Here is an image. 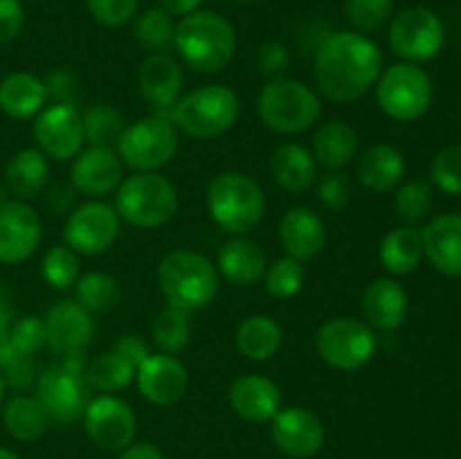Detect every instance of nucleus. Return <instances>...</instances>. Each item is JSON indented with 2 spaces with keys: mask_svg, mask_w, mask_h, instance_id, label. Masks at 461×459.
<instances>
[{
  "mask_svg": "<svg viewBox=\"0 0 461 459\" xmlns=\"http://www.w3.org/2000/svg\"><path fill=\"white\" fill-rule=\"evenodd\" d=\"M381 72V50L360 32L329 34L315 52V84L331 102H356L376 84Z\"/></svg>",
  "mask_w": 461,
  "mask_h": 459,
  "instance_id": "nucleus-1",
  "label": "nucleus"
},
{
  "mask_svg": "<svg viewBox=\"0 0 461 459\" xmlns=\"http://www.w3.org/2000/svg\"><path fill=\"white\" fill-rule=\"evenodd\" d=\"M174 48L180 58L201 75L228 68L237 50V34L230 21L214 12H192L176 25Z\"/></svg>",
  "mask_w": 461,
  "mask_h": 459,
  "instance_id": "nucleus-2",
  "label": "nucleus"
},
{
  "mask_svg": "<svg viewBox=\"0 0 461 459\" xmlns=\"http://www.w3.org/2000/svg\"><path fill=\"white\" fill-rule=\"evenodd\" d=\"M207 212L223 232L243 237L264 219V189L248 174L225 171L216 176L207 187Z\"/></svg>",
  "mask_w": 461,
  "mask_h": 459,
  "instance_id": "nucleus-3",
  "label": "nucleus"
},
{
  "mask_svg": "<svg viewBox=\"0 0 461 459\" xmlns=\"http://www.w3.org/2000/svg\"><path fill=\"white\" fill-rule=\"evenodd\" d=\"M158 284L169 306L183 310L205 309L219 292V273L205 255L194 250H174L158 266Z\"/></svg>",
  "mask_w": 461,
  "mask_h": 459,
  "instance_id": "nucleus-4",
  "label": "nucleus"
},
{
  "mask_svg": "<svg viewBox=\"0 0 461 459\" xmlns=\"http://www.w3.org/2000/svg\"><path fill=\"white\" fill-rule=\"evenodd\" d=\"M84 351L63 356L61 363L43 369L36 381V399L48 412L50 421L75 423L84 417L90 403V382L86 378Z\"/></svg>",
  "mask_w": 461,
  "mask_h": 459,
  "instance_id": "nucleus-5",
  "label": "nucleus"
},
{
  "mask_svg": "<svg viewBox=\"0 0 461 459\" xmlns=\"http://www.w3.org/2000/svg\"><path fill=\"white\" fill-rule=\"evenodd\" d=\"M115 212L135 228H160L178 212V192L156 171H138L115 189Z\"/></svg>",
  "mask_w": 461,
  "mask_h": 459,
  "instance_id": "nucleus-6",
  "label": "nucleus"
},
{
  "mask_svg": "<svg viewBox=\"0 0 461 459\" xmlns=\"http://www.w3.org/2000/svg\"><path fill=\"white\" fill-rule=\"evenodd\" d=\"M239 117V97L223 84H207L180 97L171 108V124L196 140L223 135Z\"/></svg>",
  "mask_w": 461,
  "mask_h": 459,
  "instance_id": "nucleus-7",
  "label": "nucleus"
},
{
  "mask_svg": "<svg viewBox=\"0 0 461 459\" xmlns=\"http://www.w3.org/2000/svg\"><path fill=\"white\" fill-rule=\"evenodd\" d=\"M261 122L275 133L295 135L311 129L322 112L318 93L297 79H273L257 97Z\"/></svg>",
  "mask_w": 461,
  "mask_h": 459,
  "instance_id": "nucleus-8",
  "label": "nucleus"
},
{
  "mask_svg": "<svg viewBox=\"0 0 461 459\" xmlns=\"http://www.w3.org/2000/svg\"><path fill=\"white\" fill-rule=\"evenodd\" d=\"M376 99L383 112L392 120L414 122L426 115L430 108L432 81L417 63H394L378 76Z\"/></svg>",
  "mask_w": 461,
  "mask_h": 459,
  "instance_id": "nucleus-9",
  "label": "nucleus"
},
{
  "mask_svg": "<svg viewBox=\"0 0 461 459\" xmlns=\"http://www.w3.org/2000/svg\"><path fill=\"white\" fill-rule=\"evenodd\" d=\"M376 333L367 322L356 318H331L315 333L320 358L342 372L365 367L376 354Z\"/></svg>",
  "mask_w": 461,
  "mask_h": 459,
  "instance_id": "nucleus-10",
  "label": "nucleus"
},
{
  "mask_svg": "<svg viewBox=\"0 0 461 459\" xmlns=\"http://www.w3.org/2000/svg\"><path fill=\"white\" fill-rule=\"evenodd\" d=\"M178 151V135L167 117L153 115L126 126L117 142V156L135 171H156L169 165Z\"/></svg>",
  "mask_w": 461,
  "mask_h": 459,
  "instance_id": "nucleus-11",
  "label": "nucleus"
},
{
  "mask_svg": "<svg viewBox=\"0 0 461 459\" xmlns=\"http://www.w3.org/2000/svg\"><path fill=\"white\" fill-rule=\"evenodd\" d=\"M446 30L432 9L408 7L396 14L390 25V45L396 57L408 63H423L441 52Z\"/></svg>",
  "mask_w": 461,
  "mask_h": 459,
  "instance_id": "nucleus-12",
  "label": "nucleus"
},
{
  "mask_svg": "<svg viewBox=\"0 0 461 459\" xmlns=\"http://www.w3.org/2000/svg\"><path fill=\"white\" fill-rule=\"evenodd\" d=\"M120 234V216L115 207L90 201L77 207L66 220V246L79 255H102L115 243Z\"/></svg>",
  "mask_w": 461,
  "mask_h": 459,
  "instance_id": "nucleus-13",
  "label": "nucleus"
},
{
  "mask_svg": "<svg viewBox=\"0 0 461 459\" xmlns=\"http://www.w3.org/2000/svg\"><path fill=\"white\" fill-rule=\"evenodd\" d=\"M81 418H84L86 432L93 444L102 450H111V453H120L126 446L133 444L135 432H138L133 410L120 396L104 394L90 399Z\"/></svg>",
  "mask_w": 461,
  "mask_h": 459,
  "instance_id": "nucleus-14",
  "label": "nucleus"
},
{
  "mask_svg": "<svg viewBox=\"0 0 461 459\" xmlns=\"http://www.w3.org/2000/svg\"><path fill=\"white\" fill-rule=\"evenodd\" d=\"M34 140L39 151L52 160H72L84 148V117L75 106H52L43 108L34 122Z\"/></svg>",
  "mask_w": 461,
  "mask_h": 459,
  "instance_id": "nucleus-15",
  "label": "nucleus"
},
{
  "mask_svg": "<svg viewBox=\"0 0 461 459\" xmlns=\"http://www.w3.org/2000/svg\"><path fill=\"white\" fill-rule=\"evenodd\" d=\"M41 219L25 201L0 202V264L30 259L41 243Z\"/></svg>",
  "mask_w": 461,
  "mask_h": 459,
  "instance_id": "nucleus-16",
  "label": "nucleus"
},
{
  "mask_svg": "<svg viewBox=\"0 0 461 459\" xmlns=\"http://www.w3.org/2000/svg\"><path fill=\"white\" fill-rule=\"evenodd\" d=\"M45 346L59 356L84 351L95 336L93 315L77 300H59L43 315Z\"/></svg>",
  "mask_w": 461,
  "mask_h": 459,
  "instance_id": "nucleus-17",
  "label": "nucleus"
},
{
  "mask_svg": "<svg viewBox=\"0 0 461 459\" xmlns=\"http://www.w3.org/2000/svg\"><path fill=\"white\" fill-rule=\"evenodd\" d=\"M275 446L284 454L293 459H309L320 453L324 446V426L306 408H284L273 417V428H270Z\"/></svg>",
  "mask_w": 461,
  "mask_h": 459,
  "instance_id": "nucleus-18",
  "label": "nucleus"
},
{
  "mask_svg": "<svg viewBox=\"0 0 461 459\" xmlns=\"http://www.w3.org/2000/svg\"><path fill=\"white\" fill-rule=\"evenodd\" d=\"M138 390L149 403L169 408L183 399L187 390V369L176 356L149 354L135 369Z\"/></svg>",
  "mask_w": 461,
  "mask_h": 459,
  "instance_id": "nucleus-19",
  "label": "nucleus"
},
{
  "mask_svg": "<svg viewBox=\"0 0 461 459\" xmlns=\"http://www.w3.org/2000/svg\"><path fill=\"white\" fill-rule=\"evenodd\" d=\"M122 160L115 148L88 147L72 158L70 180L77 192L90 198L106 196L122 184Z\"/></svg>",
  "mask_w": 461,
  "mask_h": 459,
  "instance_id": "nucleus-20",
  "label": "nucleus"
},
{
  "mask_svg": "<svg viewBox=\"0 0 461 459\" xmlns=\"http://www.w3.org/2000/svg\"><path fill=\"white\" fill-rule=\"evenodd\" d=\"M228 400L239 417L252 423L273 421L275 414L282 410V392L277 382L259 374L239 376L230 387Z\"/></svg>",
  "mask_w": 461,
  "mask_h": 459,
  "instance_id": "nucleus-21",
  "label": "nucleus"
},
{
  "mask_svg": "<svg viewBox=\"0 0 461 459\" xmlns=\"http://www.w3.org/2000/svg\"><path fill=\"white\" fill-rule=\"evenodd\" d=\"M423 256L448 277H461V214H439L421 230Z\"/></svg>",
  "mask_w": 461,
  "mask_h": 459,
  "instance_id": "nucleus-22",
  "label": "nucleus"
},
{
  "mask_svg": "<svg viewBox=\"0 0 461 459\" xmlns=\"http://www.w3.org/2000/svg\"><path fill=\"white\" fill-rule=\"evenodd\" d=\"M327 241L324 220L309 207H293L279 220V243L286 256L309 261L322 252Z\"/></svg>",
  "mask_w": 461,
  "mask_h": 459,
  "instance_id": "nucleus-23",
  "label": "nucleus"
},
{
  "mask_svg": "<svg viewBox=\"0 0 461 459\" xmlns=\"http://www.w3.org/2000/svg\"><path fill=\"white\" fill-rule=\"evenodd\" d=\"M183 81V70L169 54H151L138 72L140 93L158 111H171L176 106Z\"/></svg>",
  "mask_w": 461,
  "mask_h": 459,
  "instance_id": "nucleus-24",
  "label": "nucleus"
},
{
  "mask_svg": "<svg viewBox=\"0 0 461 459\" xmlns=\"http://www.w3.org/2000/svg\"><path fill=\"white\" fill-rule=\"evenodd\" d=\"M408 292L399 282L390 277L374 279L363 292V313L372 328L394 331L408 315Z\"/></svg>",
  "mask_w": 461,
  "mask_h": 459,
  "instance_id": "nucleus-25",
  "label": "nucleus"
},
{
  "mask_svg": "<svg viewBox=\"0 0 461 459\" xmlns=\"http://www.w3.org/2000/svg\"><path fill=\"white\" fill-rule=\"evenodd\" d=\"M270 174L284 192L302 194L313 187L315 178H318V162L309 148L295 142H286L279 144L270 156Z\"/></svg>",
  "mask_w": 461,
  "mask_h": 459,
  "instance_id": "nucleus-26",
  "label": "nucleus"
},
{
  "mask_svg": "<svg viewBox=\"0 0 461 459\" xmlns=\"http://www.w3.org/2000/svg\"><path fill=\"white\" fill-rule=\"evenodd\" d=\"M356 174H358L360 184L369 192H392L399 187L405 176V158L392 144H374L360 156Z\"/></svg>",
  "mask_w": 461,
  "mask_h": 459,
  "instance_id": "nucleus-27",
  "label": "nucleus"
},
{
  "mask_svg": "<svg viewBox=\"0 0 461 459\" xmlns=\"http://www.w3.org/2000/svg\"><path fill=\"white\" fill-rule=\"evenodd\" d=\"M219 270L237 286H252L266 274V255L255 241L234 237L219 250Z\"/></svg>",
  "mask_w": 461,
  "mask_h": 459,
  "instance_id": "nucleus-28",
  "label": "nucleus"
},
{
  "mask_svg": "<svg viewBox=\"0 0 461 459\" xmlns=\"http://www.w3.org/2000/svg\"><path fill=\"white\" fill-rule=\"evenodd\" d=\"M48 94L43 79L30 72H12L0 81V111L12 120H30L43 111Z\"/></svg>",
  "mask_w": 461,
  "mask_h": 459,
  "instance_id": "nucleus-29",
  "label": "nucleus"
},
{
  "mask_svg": "<svg viewBox=\"0 0 461 459\" xmlns=\"http://www.w3.org/2000/svg\"><path fill=\"white\" fill-rule=\"evenodd\" d=\"M358 151V133L351 124L342 120L327 122L320 126L318 133L313 135V158L320 165L329 169H340L349 165Z\"/></svg>",
  "mask_w": 461,
  "mask_h": 459,
  "instance_id": "nucleus-30",
  "label": "nucleus"
},
{
  "mask_svg": "<svg viewBox=\"0 0 461 459\" xmlns=\"http://www.w3.org/2000/svg\"><path fill=\"white\" fill-rule=\"evenodd\" d=\"M50 162L39 148H21L5 166V183L9 192L21 198H34L48 184Z\"/></svg>",
  "mask_w": 461,
  "mask_h": 459,
  "instance_id": "nucleus-31",
  "label": "nucleus"
},
{
  "mask_svg": "<svg viewBox=\"0 0 461 459\" xmlns=\"http://www.w3.org/2000/svg\"><path fill=\"white\" fill-rule=\"evenodd\" d=\"M3 426L16 441H39L48 432L50 417L36 396L16 394L5 403Z\"/></svg>",
  "mask_w": 461,
  "mask_h": 459,
  "instance_id": "nucleus-32",
  "label": "nucleus"
},
{
  "mask_svg": "<svg viewBox=\"0 0 461 459\" xmlns=\"http://www.w3.org/2000/svg\"><path fill=\"white\" fill-rule=\"evenodd\" d=\"M237 349L241 351L246 358L264 363L270 360L282 346V327L275 322L270 315H250L243 320L237 328Z\"/></svg>",
  "mask_w": 461,
  "mask_h": 459,
  "instance_id": "nucleus-33",
  "label": "nucleus"
},
{
  "mask_svg": "<svg viewBox=\"0 0 461 459\" xmlns=\"http://www.w3.org/2000/svg\"><path fill=\"white\" fill-rule=\"evenodd\" d=\"M381 264L392 274H408L417 270L423 259L421 230L403 225L385 234L381 243Z\"/></svg>",
  "mask_w": 461,
  "mask_h": 459,
  "instance_id": "nucleus-34",
  "label": "nucleus"
},
{
  "mask_svg": "<svg viewBox=\"0 0 461 459\" xmlns=\"http://www.w3.org/2000/svg\"><path fill=\"white\" fill-rule=\"evenodd\" d=\"M135 369L138 367L129 358L111 349L90 360L88 367H86V378H88L90 387H95V390L117 392L131 385V381L135 378Z\"/></svg>",
  "mask_w": 461,
  "mask_h": 459,
  "instance_id": "nucleus-35",
  "label": "nucleus"
},
{
  "mask_svg": "<svg viewBox=\"0 0 461 459\" xmlns=\"http://www.w3.org/2000/svg\"><path fill=\"white\" fill-rule=\"evenodd\" d=\"M77 302L93 313H108L122 300V288L108 273H86L77 279Z\"/></svg>",
  "mask_w": 461,
  "mask_h": 459,
  "instance_id": "nucleus-36",
  "label": "nucleus"
},
{
  "mask_svg": "<svg viewBox=\"0 0 461 459\" xmlns=\"http://www.w3.org/2000/svg\"><path fill=\"white\" fill-rule=\"evenodd\" d=\"M189 333H192L189 310L178 309V306H167L153 320L151 338L162 354H180L187 346Z\"/></svg>",
  "mask_w": 461,
  "mask_h": 459,
  "instance_id": "nucleus-37",
  "label": "nucleus"
},
{
  "mask_svg": "<svg viewBox=\"0 0 461 459\" xmlns=\"http://www.w3.org/2000/svg\"><path fill=\"white\" fill-rule=\"evenodd\" d=\"M84 133L90 147L117 148L124 133V117L108 104H95L84 112Z\"/></svg>",
  "mask_w": 461,
  "mask_h": 459,
  "instance_id": "nucleus-38",
  "label": "nucleus"
},
{
  "mask_svg": "<svg viewBox=\"0 0 461 459\" xmlns=\"http://www.w3.org/2000/svg\"><path fill=\"white\" fill-rule=\"evenodd\" d=\"M133 32L138 43L142 45L144 50H149L151 54H165L167 50L174 48V18H171V14L165 12L162 7L147 9V12L135 21Z\"/></svg>",
  "mask_w": 461,
  "mask_h": 459,
  "instance_id": "nucleus-39",
  "label": "nucleus"
},
{
  "mask_svg": "<svg viewBox=\"0 0 461 459\" xmlns=\"http://www.w3.org/2000/svg\"><path fill=\"white\" fill-rule=\"evenodd\" d=\"M41 270H43V279L50 286L57 288V291H68L79 279V259H77V252L72 248H68L66 243H57V246H52L45 252Z\"/></svg>",
  "mask_w": 461,
  "mask_h": 459,
  "instance_id": "nucleus-40",
  "label": "nucleus"
},
{
  "mask_svg": "<svg viewBox=\"0 0 461 459\" xmlns=\"http://www.w3.org/2000/svg\"><path fill=\"white\" fill-rule=\"evenodd\" d=\"M264 277L270 295L279 297V300L295 297L302 291V286H304V268H302V261L293 259V256H282V259L273 261L266 268Z\"/></svg>",
  "mask_w": 461,
  "mask_h": 459,
  "instance_id": "nucleus-41",
  "label": "nucleus"
},
{
  "mask_svg": "<svg viewBox=\"0 0 461 459\" xmlns=\"http://www.w3.org/2000/svg\"><path fill=\"white\" fill-rule=\"evenodd\" d=\"M0 374L5 385L14 390H27L34 382V356L23 354L9 345L7 338L0 336Z\"/></svg>",
  "mask_w": 461,
  "mask_h": 459,
  "instance_id": "nucleus-42",
  "label": "nucleus"
},
{
  "mask_svg": "<svg viewBox=\"0 0 461 459\" xmlns=\"http://www.w3.org/2000/svg\"><path fill=\"white\" fill-rule=\"evenodd\" d=\"M396 214L408 223H417V220L428 219L432 210V187L423 180H412L396 189L394 196Z\"/></svg>",
  "mask_w": 461,
  "mask_h": 459,
  "instance_id": "nucleus-43",
  "label": "nucleus"
},
{
  "mask_svg": "<svg viewBox=\"0 0 461 459\" xmlns=\"http://www.w3.org/2000/svg\"><path fill=\"white\" fill-rule=\"evenodd\" d=\"M430 178L448 196H461V144H448L432 158Z\"/></svg>",
  "mask_w": 461,
  "mask_h": 459,
  "instance_id": "nucleus-44",
  "label": "nucleus"
},
{
  "mask_svg": "<svg viewBox=\"0 0 461 459\" xmlns=\"http://www.w3.org/2000/svg\"><path fill=\"white\" fill-rule=\"evenodd\" d=\"M394 12V0H345V16L356 30H381Z\"/></svg>",
  "mask_w": 461,
  "mask_h": 459,
  "instance_id": "nucleus-45",
  "label": "nucleus"
},
{
  "mask_svg": "<svg viewBox=\"0 0 461 459\" xmlns=\"http://www.w3.org/2000/svg\"><path fill=\"white\" fill-rule=\"evenodd\" d=\"M12 346L27 356L39 354L45 346V324L39 315H23L9 324L7 331L3 333Z\"/></svg>",
  "mask_w": 461,
  "mask_h": 459,
  "instance_id": "nucleus-46",
  "label": "nucleus"
},
{
  "mask_svg": "<svg viewBox=\"0 0 461 459\" xmlns=\"http://www.w3.org/2000/svg\"><path fill=\"white\" fill-rule=\"evenodd\" d=\"M86 4L99 25L122 27L138 14L140 0H86Z\"/></svg>",
  "mask_w": 461,
  "mask_h": 459,
  "instance_id": "nucleus-47",
  "label": "nucleus"
},
{
  "mask_svg": "<svg viewBox=\"0 0 461 459\" xmlns=\"http://www.w3.org/2000/svg\"><path fill=\"white\" fill-rule=\"evenodd\" d=\"M45 94L48 99H52L54 104H61V106H75L79 104L81 90H79V79L72 70L68 68H57V70L50 72L43 79Z\"/></svg>",
  "mask_w": 461,
  "mask_h": 459,
  "instance_id": "nucleus-48",
  "label": "nucleus"
},
{
  "mask_svg": "<svg viewBox=\"0 0 461 459\" xmlns=\"http://www.w3.org/2000/svg\"><path fill=\"white\" fill-rule=\"evenodd\" d=\"M288 66H291V57H288L286 45L279 43V40H266L257 52V68L270 81L282 79Z\"/></svg>",
  "mask_w": 461,
  "mask_h": 459,
  "instance_id": "nucleus-49",
  "label": "nucleus"
},
{
  "mask_svg": "<svg viewBox=\"0 0 461 459\" xmlns=\"http://www.w3.org/2000/svg\"><path fill=\"white\" fill-rule=\"evenodd\" d=\"M318 201H322L329 210L340 212L349 202V180L340 171H331L318 184Z\"/></svg>",
  "mask_w": 461,
  "mask_h": 459,
  "instance_id": "nucleus-50",
  "label": "nucleus"
},
{
  "mask_svg": "<svg viewBox=\"0 0 461 459\" xmlns=\"http://www.w3.org/2000/svg\"><path fill=\"white\" fill-rule=\"evenodd\" d=\"M25 12L21 0H0V45H7L21 34Z\"/></svg>",
  "mask_w": 461,
  "mask_h": 459,
  "instance_id": "nucleus-51",
  "label": "nucleus"
},
{
  "mask_svg": "<svg viewBox=\"0 0 461 459\" xmlns=\"http://www.w3.org/2000/svg\"><path fill=\"white\" fill-rule=\"evenodd\" d=\"M113 349H115L117 354L124 356V358H129L135 367H140V363H142V360L151 354L147 346V342H144L140 336H133V333H126V336L117 338L115 345H113Z\"/></svg>",
  "mask_w": 461,
  "mask_h": 459,
  "instance_id": "nucleus-52",
  "label": "nucleus"
},
{
  "mask_svg": "<svg viewBox=\"0 0 461 459\" xmlns=\"http://www.w3.org/2000/svg\"><path fill=\"white\" fill-rule=\"evenodd\" d=\"M117 459H165V454L158 446L149 444V441H138V444H131L124 450H120Z\"/></svg>",
  "mask_w": 461,
  "mask_h": 459,
  "instance_id": "nucleus-53",
  "label": "nucleus"
},
{
  "mask_svg": "<svg viewBox=\"0 0 461 459\" xmlns=\"http://www.w3.org/2000/svg\"><path fill=\"white\" fill-rule=\"evenodd\" d=\"M14 320H16V309H14L12 295L0 286V336L7 331Z\"/></svg>",
  "mask_w": 461,
  "mask_h": 459,
  "instance_id": "nucleus-54",
  "label": "nucleus"
},
{
  "mask_svg": "<svg viewBox=\"0 0 461 459\" xmlns=\"http://www.w3.org/2000/svg\"><path fill=\"white\" fill-rule=\"evenodd\" d=\"M162 9L169 12L171 16H187V14L196 12L201 7L203 0H160Z\"/></svg>",
  "mask_w": 461,
  "mask_h": 459,
  "instance_id": "nucleus-55",
  "label": "nucleus"
},
{
  "mask_svg": "<svg viewBox=\"0 0 461 459\" xmlns=\"http://www.w3.org/2000/svg\"><path fill=\"white\" fill-rule=\"evenodd\" d=\"M0 459H21V457H18V454L14 453V450H9V448H5V446H0Z\"/></svg>",
  "mask_w": 461,
  "mask_h": 459,
  "instance_id": "nucleus-56",
  "label": "nucleus"
},
{
  "mask_svg": "<svg viewBox=\"0 0 461 459\" xmlns=\"http://www.w3.org/2000/svg\"><path fill=\"white\" fill-rule=\"evenodd\" d=\"M5 381H3V374H0V400H3V394H5Z\"/></svg>",
  "mask_w": 461,
  "mask_h": 459,
  "instance_id": "nucleus-57",
  "label": "nucleus"
},
{
  "mask_svg": "<svg viewBox=\"0 0 461 459\" xmlns=\"http://www.w3.org/2000/svg\"><path fill=\"white\" fill-rule=\"evenodd\" d=\"M237 3H255V0H237Z\"/></svg>",
  "mask_w": 461,
  "mask_h": 459,
  "instance_id": "nucleus-58",
  "label": "nucleus"
}]
</instances>
